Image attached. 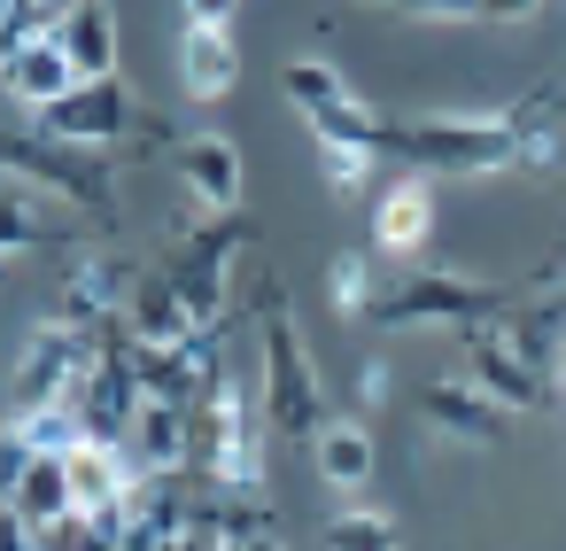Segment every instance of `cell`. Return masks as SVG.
Masks as SVG:
<instances>
[{
	"mask_svg": "<svg viewBox=\"0 0 566 551\" xmlns=\"http://www.w3.org/2000/svg\"><path fill=\"white\" fill-rule=\"evenodd\" d=\"M512 303H520V295L496 288V280H473V272H450V264H411V272L380 280L365 326H396V334H427V326H442V334H481V326H504Z\"/></svg>",
	"mask_w": 566,
	"mask_h": 551,
	"instance_id": "6da1fadb",
	"label": "cell"
},
{
	"mask_svg": "<svg viewBox=\"0 0 566 551\" xmlns=\"http://www.w3.org/2000/svg\"><path fill=\"white\" fill-rule=\"evenodd\" d=\"M380 156L411 164L419 179H489V171H512L520 164V141L504 117H388L380 133Z\"/></svg>",
	"mask_w": 566,
	"mask_h": 551,
	"instance_id": "7a4b0ae2",
	"label": "cell"
},
{
	"mask_svg": "<svg viewBox=\"0 0 566 551\" xmlns=\"http://www.w3.org/2000/svg\"><path fill=\"white\" fill-rule=\"evenodd\" d=\"M256 350H264V419H272V435L318 443V427H326L334 412H326L318 357H311V342L295 334V311H287V295H280V288H272V303H264Z\"/></svg>",
	"mask_w": 566,
	"mask_h": 551,
	"instance_id": "3957f363",
	"label": "cell"
},
{
	"mask_svg": "<svg viewBox=\"0 0 566 551\" xmlns=\"http://www.w3.org/2000/svg\"><path fill=\"white\" fill-rule=\"evenodd\" d=\"M287 102L303 110V125H311V141L318 148H373L380 156V133H388V117L334 71V63H287Z\"/></svg>",
	"mask_w": 566,
	"mask_h": 551,
	"instance_id": "277c9868",
	"label": "cell"
},
{
	"mask_svg": "<svg viewBox=\"0 0 566 551\" xmlns=\"http://www.w3.org/2000/svg\"><path fill=\"white\" fill-rule=\"evenodd\" d=\"M94 357H102V334H94V326H71V319L40 326V334L24 342L17 373H9V427H17L24 412H40V404H63V396L86 381Z\"/></svg>",
	"mask_w": 566,
	"mask_h": 551,
	"instance_id": "5b68a950",
	"label": "cell"
},
{
	"mask_svg": "<svg viewBox=\"0 0 566 551\" xmlns=\"http://www.w3.org/2000/svg\"><path fill=\"white\" fill-rule=\"evenodd\" d=\"M140 125H156V117H140V102L125 94V79H86L78 94H63L55 110H40V141H55V148H86V156L117 148V141L140 133Z\"/></svg>",
	"mask_w": 566,
	"mask_h": 551,
	"instance_id": "8992f818",
	"label": "cell"
},
{
	"mask_svg": "<svg viewBox=\"0 0 566 551\" xmlns=\"http://www.w3.org/2000/svg\"><path fill=\"white\" fill-rule=\"evenodd\" d=\"M458 381L481 388L496 412H543V404H551V373H543L535 357H520L504 326L458 334Z\"/></svg>",
	"mask_w": 566,
	"mask_h": 551,
	"instance_id": "52a82bcc",
	"label": "cell"
},
{
	"mask_svg": "<svg viewBox=\"0 0 566 551\" xmlns=\"http://www.w3.org/2000/svg\"><path fill=\"white\" fill-rule=\"evenodd\" d=\"M233 249H241V218H202V226L187 233V249L171 257V288H179V303H187L202 326H218V311H226Z\"/></svg>",
	"mask_w": 566,
	"mask_h": 551,
	"instance_id": "ba28073f",
	"label": "cell"
},
{
	"mask_svg": "<svg viewBox=\"0 0 566 551\" xmlns=\"http://www.w3.org/2000/svg\"><path fill=\"white\" fill-rule=\"evenodd\" d=\"M419 412H427V427H434L442 443H458V450H496V443H504V412H496L481 388H465V381H427V388H419Z\"/></svg>",
	"mask_w": 566,
	"mask_h": 551,
	"instance_id": "9c48e42d",
	"label": "cell"
},
{
	"mask_svg": "<svg viewBox=\"0 0 566 551\" xmlns=\"http://www.w3.org/2000/svg\"><path fill=\"white\" fill-rule=\"evenodd\" d=\"M125 458H133V474H187L195 466V404L148 396L133 435H125Z\"/></svg>",
	"mask_w": 566,
	"mask_h": 551,
	"instance_id": "30bf717a",
	"label": "cell"
},
{
	"mask_svg": "<svg viewBox=\"0 0 566 551\" xmlns=\"http://www.w3.org/2000/svg\"><path fill=\"white\" fill-rule=\"evenodd\" d=\"M78 86H86V79L71 71V55L55 48V32L24 40L9 63H0V94H9V102H24L32 117H40V110H55V102H63V94H78Z\"/></svg>",
	"mask_w": 566,
	"mask_h": 551,
	"instance_id": "8fae6325",
	"label": "cell"
},
{
	"mask_svg": "<svg viewBox=\"0 0 566 551\" xmlns=\"http://www.w3.org/2000/svg\"><path fill=\"white\" fill-rule=\"evenodd\" d=\"M179 179H187L202 218H233V202H241V148L218 141V133H195V141H179Z\"/></svg>",
	"mask_w": 566,
	"mask_h": 551,
	"instance_id": "7c38bea8",
	"label": "cell"
},
{
	"mask_svg": "<svg viewBox=\"0 0 566 551\" xmlns=\"http://www.w3.org/2000/svg\"><path fill=\"white\" fill-rule=\"evenodd\" d=\"M427 241H434V195H427V179L411 171V179L380 187V202H373V249H380V257H419Z\"/></svg>",
	"mask_w": 566,
	"mask_h": 551,
	"instance_id": "4fadbf2b",
	"label": "cell"
},
{
	"mask_svg": "<svg viewBox=\"0 0 566 551\" xmlns=\"http://www.w3.org/2000/svg\"><path fill=\"white\" fill-rule=\"evenodd\" d=\"M55 48L71 55L78 79H117V9L109 0H63Z\"/></svg>",
	"mask_w": 566,
	"mask_h": 551,
	"instance_id": "5bb4252c",
	"label": "cell"
},
{
	"mask_svg": "<svg viewBox=\"0 0 566 551\" xmlns=\"http://www.w3.org/2000/svg\"><path fill=\"white\" fill-rule=\"evenodd\" d=\"M63 466H71V505L86 512V520H102V512H125V497H133V458L125 450H102V443H78V450H63Z\"/></svg>",
	"mask_w": 566,
	"mask_h": 551,
	"instance_id": "9a60e30c",
	"label": "cell"
},
{
	"mask_svg": "<svg viewBox=\"0 0 566 551\" xmlns=\"http://www.w3.org/2000/svg\"><path fill=\"white\" fill-rule=\"evenodd\" d=\"M202 319L179 303V288H171V272H148L140 288H133V303H125V334L133 342H148V350H171V342H187Z\"/></svg>",
	"mask_w": 566,
	"mask_h": 551,
	"instance_id": "2e32d148",
	"label": "cell"
},
{
	"mask_svg": "<svg viewBox=\"0 0 566 551\" xmlns=\"http://www.w3.org/2000/svg\"><path fill=\"white\" fill-rule=\"evenodd\" d=\"M504 125H512V141H520V164H558V125H566V94L558 86H535V94H520L512 110H496Z\"/></svg>",
	"mask_w": 566,
	"mask_h": 551,
	"instance_id": "e0dca14e",
	"label": "cell"
},
{
	"mask_svg": "<svg viewBox=\"0 0 566 551\" xmlns=\"http://www.w3.org/2000/svg\"><path fill=\"white\" fill-rule=\"evenodd\" d=\"M311 458H318V481L326 489H365L373 481V435L357 419H326L318 443H311Z\"/></svg>",
	"mask_w": 566,
	"mask_h": 551,
	"instance_id": "ac0fdd59",
	"label": "cell"
},
{
	"mask_svg": "<svg viewBox=\"0 0 566 551\" xmlns=\"http://www.w3.org/2000/svg\"><path fill=\"white\" fill-rule=\"evenodd\" d=\"M179 71H187V94H195V102H218V94H233L241 55H233L226 32H195V24H187V40H179Z\"/></svg>",
	"mask_w": 566,
	"mask_h": 551,
	"instance_id": "d6986e66",
	"label": "cell"
},
{
	"mask_svg": "<svg viewBox=\"0 0 566 551\" xmlns=\"http://www.w3.org/2000/svg\"><path fill=\"white\" fill-rule=\"evenodd\" d=\"M32 528H55V520H71L78 505H71V466L63 458H40L32 450V466H24V481H17V497H9Z\"/></svg>",
	"mask_w": 566,
	"mask_h": 551,
	"instance_id": "ffe728a7",
	"label": "cell"
},
{
	"mask_svg": "<svg viewBox=\"0 0 566 551\" xmlns=\"http://www.w3.org/2000/svg\"><path fill=\"white\" fill-rule=\"evenodd\" d=\"M326 295H334V311H342V319H373L380 280H373V264H365V257H349V249H342V257L326 264Z\"/></svg>",
	"mask_w": 566,
	"mask_h": 551,
	"instance_id": "44dd1931",
	"label": "cell"
},
{
	"mask_svg": "<svg viewBox=\"0 0 566 551\" xmlns=\"http://www.w3.org/2000/svg\"><path fill=\"white\" fill-rule=\"evenodd\" d=\"M17 435H24L40 458H63V450H78V443H86V427H78V412H71V404H40V412H24V419H17Z\"/></svg>",
	"mask_w": 566,
	"mask_h": 551,
	"instance_id": "7402d4cb",
	"label": "cell"
},
{
	"mask_svg": "<svg viewBox=\"0 0 566 551\" xmlns=\"http://www.w3.org/2000/svg\"><path fill=\"white\" fill-rule=\"evenodd\" d=\"M326 551H403V536L388 512H342L326 520Z\"/></svg>",
	"mask_w": 566,
	"mask_h": 551,
	"instance_id": "603a6c76",
	"label": "cell"
},
{
	"mask_svg": "<svg viewBox=\"0 0 566 551\" xmlns=\"http://www.w3.org/2000/svg\"><path fill=\"white\" fill-rule=\"evenodd\" d=\"M318 171H326L334 195H365V179H373V148H318Z\"/></svg>",
	"mask_w": 566,
	"mask_h": 551,
	"instance_id": "cb8c5ba5",
	"label": "cell"
},
{
	"mask_svg": "<svg viewBox=\"0 0 566 551\" xmlns=\"http://www.w3.org/2000/svg\"><path fill=\"white\" fill-rule=\"evenodd\" d=\"M24 466H32V443L17 435V427H0V505L17 497V481H24Z\"/></svg>",
	"mask_w": 566,
	"mask_h": 551,
	"instance_id": "d4e9b609",
	"label": "cell"
},
{
	"mask_svg": "<svg viewBox=\"0 0 566 551\" xmlns=\"http://www.w3.org/2000/svg\"><path fill=\"white\" fill-rule=\"evenodd\" d=\"M380 9H403V17H458V24H473V17H481V0H380Z\"/></svg>",
	"mask_w": 566,
	"mask_h": 551,
	"instance_id": "484cf974",
	"label": "cell"
},
{
	"mask_svg": "<svg viewBox=\"0 0 566 551\" xmlns=\"http://www.w3.org/2000/svg\"><path fill=\"white\" fill-rule=\"evenodd\" d=\"M233 9H241V0H187V24H195V32H226Z\"/></svg>",
	"mask_w": 566,
	"mask_h": 551,
	"instance_id": "4316f807",
	"label": "cell"
},
{
	"mask_svg": "<svg viewBox=\"0 0 566 551\" xmlns=\"http://www.w3.org/2000/svg\"><path fill=\"white\" fill-rule=\"evenodd\" d=\"M543 0H481V17L473 24H520V17H535Z\"/></svg>",
	"mask_w": 566,
	"mask_h": 551,
	"instance_id": "83f0119b",
	"label": "cell"
},
{
	"mask_svg": "<svg viewBox=\"0 0 566 551\" xmlns=\"http://www.w3.org/2000/svg\"><path fill=\"white\" fill-rule=\"evenodd\" d=\"M365 404H388V365H365Z\"/></svg>",
	"mask_w": 566,
	"mask_h": 551,
	"instance_id": "f1b7e54d",
	"label": "cell"
},
{
	"mask_svg": "<svg viewBox=\"0 0 566 551\" xmlns=\"http://www.w3.org/2000/svg\"><path fill=\"white\" fill-rule=\"evenodd\" d=\"M551 388H558V396H566V357H558V373H551Z\"/></svg>",
	"mask_w": 566,
	"mask_h": 551,
	"instance_id": "f546056e",
	"label": "cell"
},
{
	"mask_svg": "<svg viewBox=\"0 0 566 551\" xmlns=\"http://www.w3.org/2000/svg\"><path fill=\"white\" fill-rule=\"evenodd\" d=\"M241 551H280V543H272V536H256V543H241Z\"/></svg>",
	"mask_w": 566,
	"mask_h": 551,
	"instance_id": "4dcf8cb0",
	"label": "cell"
}]
</instances>
